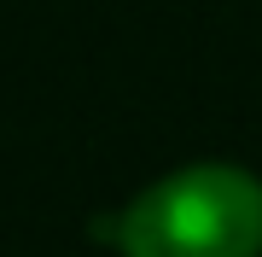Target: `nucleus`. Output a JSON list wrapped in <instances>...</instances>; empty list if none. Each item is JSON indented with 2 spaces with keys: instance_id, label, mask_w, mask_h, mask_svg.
Segmentation results:
<instances>
[{
  "instance_id": "obj_1",
  "label": "nucleus",
  "mask_w": 262,
  "mask_h": 257,
  "mask_svg": "<svg viewBox=\"0 0 262 257\" xmlns=\"http://www.w3.org/2000/svg\"><path fill=\"white\" fill-rule=\"evenodd\" d=\"M122 257H262V181L239 164H187L111 216Z\"/></svg>"
}]
</instances>
